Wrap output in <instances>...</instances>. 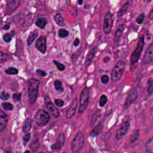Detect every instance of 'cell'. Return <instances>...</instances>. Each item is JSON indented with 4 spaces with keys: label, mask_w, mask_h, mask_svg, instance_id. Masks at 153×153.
Returning <instances> with one entry per match:
<instances>
[{
    "label": "cell",
    "mask_w": 153,
    "mask_h": 153,
    "mask_svg": "<svg viewBox=\"0 0 153 153\" xmlns=\"http://www.w3.org/2000/svg\"><path fill=\"white\" fill-rule=\"evenodd\" d=\"M10 24L9 23H7L4 25V26L3 27V30H8V29H10Z\"/></svg>",
    "instance_id": "47"
},
{
    "label": "cell",
    "mask_w": 153,
    "mask_h": 153,
    "mask_svg": "<svg viewBox=\"0 0 153 153\" xmlns=\"http://www.w3.org/2000/svg\"><path fill=\"white\" fill-rule=\"evenodd\" d=\"M55 104L59 108L64 106L65 105L64 101L62 99H55Z\"/></svg>",
    "instance_id": "39"
},
{
    "label": "cell",
    "mask_w": 153,
    "mask_h": 153,
    "mask_svg": "<svg viewBox=\"0 0 153 153\" xmlns=\"http://www.w3.org/2000/svg\"><path fill=\"white\" fill-rule=\"evenodd\" d=\"M5 72L8 75H16L19 73V70L14 67H9L5 70Z\"/></svg>",
    "instance_id": "30"
},
{
    "label": "cell",
    "mask_w": 153,
    "mask_h": 153,
    "mask_svg": "<svg viewBox=\"0 0 153 153\" xmlns=\"http://www.w3.org/2000/svg\"><path fill=\"white\" fill-rule=\"evenodd\" d=\"M152 138H150L147 142L145 143V151L147 152H153V145H152Z\"/></svg>",
    "instance_id": "28"
},
{
    "label": "cell",
    "mask_w": 153,
    "mask_h": 153,
    "mask_svg": "<svg viewBox=\"0 0 153 153\" xmlns=\"http://www.w3.org/2000/svg\"><path fill=\"white\" fill-rule=\"evenodd\" d=\"M130 127V118L129 117L126 116L120 124V126L117 131L115 139L117 141H120L123 139L126 134L128 133Z\"/></svg>",
    "instance_id": "3"
},
{
    "label": "cell",
    "mask_w": 153,
    "mask_h": 153,
    "mask_svg": "<svg viewBox=\"0 0 153 153\" xmlns=\"http://www.w3.org/2000/svg\"><path fill=\"white\" fill-rule=\"evenodd\" d=\"M65 141V137L64 133H60L57 138L55 143L51 146V150H59L64 146Z\"/></svg>",
    "instance_id": "15"
},
{
    "label": "cell",
    "mask_w": 153,
    "mask_h": 153,
    "mask_svg": "<svg viewBox=\"0 0 153 153\" xmlns=\"http://www.w3.org/2000/svg\"><path fill=\"white\" fill-rule=\"evenodd\" d=\"M31 138V133L30 132H27L25 133V135L23 137V145L26 146L27 143H28L30 139Z\"/></svg>",
    "instance_id": "35"
},
{
    "label": "cell",
    "mask_w": 153,
    "mask_h": 153,
    "mask_svg": "<svg viewBox=\"0 0 153 153\" xmlns=\"http://www.w3.org/2000/svg\"><path fill=\"white\" fill-rule=\"evenodd\" d=\"M50 120L49 113L43 110H38L34 116V121L38 126L43 127L47 124Z\"/></svg>",
    "instance_id": "4"
},
{
    "label": "cell",
    "mask_w": 153,
    "mask_h": 153,
    "mask_svg": "<svg viewBox=\"0 0 153 153\" xmlns=\"http://www.w3.org/2000/svg\"><path fill=\"white\" fill-rule=\"evenodd\" d=\"M130 7V3L129 1H127L126 3H124L122 7L120 8L119 11L117 13V17L118 18H120L122 16H123L129 10V8Z\"/></svg>",
    "instance_id": "22"
},
{
    "label": "cell",
    "mask_w": 153,
    "mask_h": 153,
    "mask_svg": "<svg viewBox=\"0 0 153 153\" xmlns=\"http://www.w3.org/2000/svg\"><path fill=\"white\" fill-rule=\"evenodd\" d=\"M20 4L21 1H16V0H10V1H8L7 3L5 14L6 15L11 14L20 5Z\"/></svg>",
    "instance_id": "12"
},
{
    "label": "cell",
    "mask_w": 153,
    "mask_h": 153,
    "mask_svg": "<svg viewBox=\"0 0 153 153\" xmlns=\"http://www.w3.org/2000/svg\"><path fill=\"white\" fill-rule=\"evenodd\" d=\"M89 89L86 86L83 88L80 95L78 114L83 113L86 110L89 102Z\"/></svg>",
    "instance_id": "7"
},
{
    "label": "cell",
    "mask_w": 153,
    "mask_h": 153,
    "mask_svg": "<svg viewBox=\"0 0 153 153\" xmlns=\"http://www.w3.org/2000/svg\"><path fill=\"white\" fill-rule=\"evenodd\" d=\"M38 147H39V142H38V139H36L33 140L30 145V148L32 151L35 152L38 148Z\"/></svg>",
    "instance_id": "31"
},
{
    "label": "cell",
    "mask_w": 153,
    "mask_h": 153,
    "mask_svg": "<svg viewBox=\"0 0 153 153\" xmlns=\"http://www.w3.org/2000/svg\"><path fill=\"white\" fill-rule=\"evenodd\" d=\"M59 37L61 38H64L69 35V32L65 29H60L58 32Z\"/></svg>",
    "instance_id": "34"
},
{
    "label": "cell",
    "mask_w": 153,
    "mask_h": 153,
    "mask_svg": "<svg viewBox=\"0 0 153 153\" xmlns=\"http://www.w3.org/2000/svg\"><path fill=\"white\" fill-rule=\"evenodd\" d=\"M104 119L99 123L94 128V129L92 130L91 133V137H97V135H99L103 130L104 129Z\"/></svg>",
    "instance_id": "18"
},
{
    "label": "cell",
    "mask_w": 153,
    "mask_h": 153,
    "mask_svg": "<svg viewBox=\"0 0 153 153\" xmlns=\"http://www.w3.org/2000/svg\"><path fill=\"white\" fill-rule=\"evenodd\" d=\"M124 26L123 24H120L118 26L117 28L115 34L114 35V38H113V41L114 44H117L118 43L120 40V38L122 36L123 32L124 31Z\"/></svg>",
    "instance_id": "16"
},
{
    "label": "cell",
    "mask_w": 153,
    "mask_h": 153,
    "mask_svg": "<svg viewBox=\"0 0 153 153\" xmlns=\"http://www.w3.org/2000/svg\"><path fill=\"white\" fill-rule=\"evenodd\" d=\"M53 62H54V64L56 65L57 68L60 71H63L65 70V66L64 64H62V63L59 62V61H57V60H53Z\"/></svg>",
    "instance_id": "36"
},
{
    "label": "cell",
    "mask_w": 153,
    "mask_h": 153,
    "mask_svg": "<svg viewBox=\"0 0 153 153\" xmlns=\"http://www.w3.org/2000/svg\"><path fill=\"white\" fill-rule=\"evenodd\" d=\"M36 72H37V73L38 74L42 77H46V75H47L46 72L43 71V70H41V69H37V70H36Z\"/></svg>",
    "instance_id": "44"
},
{
    "label": "cell",
    "mask_w": 153,
    "mask_h": 153,
    "mask_svg": "<svg viewBox=\"0 0 153 153\" xmlns=\"http://www.w3.org/2000/svg\"><path fill=\"white\" fill-rule=\"evenodd\" d=\"M22 97V93H14L13 95V99L15 101H19Z\"/></svg>",
    "instance_id": "42"
},
{
    "label": "cell",
    "mask_w": 153,
    "mask_h": 153,
    "mask_svg": "<svg viewBox=\"0 0 153 153\" xmlns=\"http://www.w3.org/2000/svg\"><path fill=\"white\" fill-rule=\"evenodd\" d=\"M28 97L29 102L31 105H34L38 95V90L40 86V81L36 78H30L28 83Z\"/></svg>",
    "instance_id": "1"
},
{
    "label": "cell",
    "mask_w": 153,
    "mask_h": 153,
    "mask_svg": "<svg viewBox=\"0 0 153 153\" xmlns=\"http://www.w3.org/2000/svg\"><path fill=\"white\" fill-rule=\"evenodd\" d=\"M126 63L123 60H119L114 67L111 73V80L113 82H117L119 81L125 70Z\"/></svg>",
    "instance_id": "2"
},
{
    "label": "cell",
    "mask_w": 153,
    "mask_h": 153,
    "mask_svg": "<svg viewBox=\"0 0 153 153\" xmlns=\"http://www.w3.org/2000/svg\"><path fill=\"white\" fill-rule=\"evenodd\" d=\"M144 43H145L144 37H143V36H142V37L139 40V41L135 49H134V50L132 52V55H131L130 62H131L132 65L135 64L136 63H137L138 61L139 60L141 57V55L143 46H144Z\"/></svg>",
    "instance_id": "5"
},
{
    "label": "cell",
    "mask_w": 153,
    "mask_h": 153,
    "mask_svg": "<svg viewBox=\"0 0 153 153\" xmlns=\"http://www.w3.org/2000/svg\"><path fill=\"white\" fill-rule=\"evenodd\" d=\"M44 102L46 107L49 110L50 113L53 115V117H55V118H58L60 116V112L57 108L53 104L49 96H45Z\"/></svg>",
    "instance_id": "10"
},
{
    "label": "cell",
    "mask_w": 153,
    "mask_h": 153,
    "mask_svg": "<svg viewBox=\"0 0 153 153\" xmlns=\"http://www.w3.org/2000/svg\"><path fill=\"white\" fill-rule=\"evenodd\" d=\"M54 20L55 22L60 26H65V22L64 18L62 16L60 13H56L55 16H54Z\"/></svg>",
    "instance_id": "23"
},
{
    "label": "cell",
    "mask_w": 153,
    "mask_h": 153,
    "mask_svg": "<svg viewBox=\"0 0 153 153\" xmlns=\"http://www.w3.org/2000/svg\"><path fill=\"white\" fill-rule=\"evenodd\" d=\"M83 3V0H78V4H79V5H82V4Z\"/></svg>",
    "instance_id": "48"
},
{
    "label": "cell",
    "mask_w": 153,
    "mask_h": 153,
    "mask_svg": "<svg viewBox=\"0 0 153 153\" xmlns=\"http://www.w3.org/2000/svg\"><path fill=\"white\" fill-rule=\"evenodd\" d=\"M35 47L41 53L45 54L47 51L46 38L44 36H41L35 43Z\"/></svg>",
    "instance_id": "13"
},
{
    "label": "cell",
    "mask_w": 153,
    "mask_h": 153,
    "mask_svg": "<svg viewBox=\"0 0 153 153\" xmlns=\"http://www.w3.org/2000/svg\"><path fill=\"white\" fill-rule=\"evenodd\" d=\"M96 51V47H93L87 54V56L86 59V62H85V65L86 67L91 65V64L92 63L95 56Z\"/></svg>",
    "instance_id": "19"
},
{
    "label": "cell",
    "mask_w": 153,
    "mask_h": 153,
    "mask_svg": "<svg viewBox=\"0 0 153 153\" xmlns=\"http://www.w3.org/2000/svg\"><path fill=\"white\" fill-rule=\"evenodd\" d=\"M101 82L104 84H106L108 83L109 82V80H110V78L108 77V75H106V74H104L103 75H102L101 78Z\"/></svg>",
    "instance_id": "40"
},
{
    "label": "cell",
    "mask_w": 153,
    "mask_h": 153,
    "mask_svg": "<svg viewBox=\"0 0 153 153\" xmlns=\"http://www.w3.org/2000/svg\"><path fill=\"white\" fill-rule=\"evenodd\" d=\"M108 102V97L105 95H102L99 99V105L100 107H104Z\"/></svg>",
    "instance_id": "32"
},
{
    "label": "cell",
    "mask_w": 153,
    "mask_h": 153,
    "mask_svg": "<svg viewBox=\"0 0 153 153\" xmlns=\"http://www.w3.org/2000/svg\"><path fill=\"white\" fill-rule=\"evenodd\" d=\"M25 152H30V151H28V150H27V151H25Z\"/></svg>",
    "instance_id": "49"
},
{
    "label": "cell",
    "mask_w": 153,
    "mask_h": 153,
    "mask_svg": "<svg viewBox=\"0 0 153 153\" xmlns=\"http://www.w3.org/2000/svg\"><path fill=\"white\" fill-rule=\"evenodd\" d=\"M139 135H140V132L139 130H137L134 132L130 138V142L132 144H135L138 143L139 140Z\"/></svg>",
    "instance_id": "25"
},
{
    "label": "cell",
    "mask_w": 153,
    "mask_h": 153,
    "mask_svg": "<svg viewBox=\"0 0 153 153\" xmlns=\"http://www.w3.org/2000/svg\"><path fill=\"white\" fill-rule=\"evenodd\" d=\"M47 19L46 17H43L38 18L35 22L36 26L40 29H44L45 28V26H46V25H47Z\"/></svg>",
    "instance_id": "21"
},
{
    "label": "cell",
    "mask_w": 153,
    "mask_h": 153,
    "mask_svg": "<svg viewBox=\"0 0 153 153\" xmlns=\"http://www.w3.org/2000/svg\"><path fill=\"white\" fill-rule=\"evenodd\" d=\"M31 127H32V121L30 117H28L25 120L23 123V128H22L23 132L24 133L29 132L31 129Z\"/></svg>",
    "instance_id": "24"
},
{
    "label": "cell",
    "mask_w": 153,
    "mask_h": 153,
    "mask_svg": "<svg viewBox=\"0 0 153 153\" xmlns=\"http://www.w3.org/2000/svg\"><path fill=\"white\" fill-rule=\"evenodd\" d=\"M153 92V79L150 78L148 80V88H147V93L148 96H151Z\"/></svg>",
    "instance_id": "29"
},
{
    "label": "cell",
    "mask_w": 153,
    "mask_h": 153,
    "mask_svg": "<svg viewBox=\"0 0 153 153\" xmlns=\"http://www.w3.org/2000/svg\"><path fill=\"white\" fill-rule=\"evenodd\" d=\"M54 87H55L56 91L59 92H63L64 91V87H63L62 83L59 80H56L54 82Z\"/></svg>",
    "instance_id": "27"
},
{
    "label": "cell",
    "mask_w": 153,
    "mask_h": 153,
    "mask_svg": "<svg viewBox=\"0 0 153 153\" xmlns=\"http://www.w3.org/2000/svg\"><path fill=\"white\" fill-rule=\"evenodd\" d=\"M114 19L112 13L110 12H108L105 16L103 30L105 34H109L112 30L113 26Z\"/></svg>",
    "instance_id": "8"
},
{
    "label": "cell",
    "mask_w": 153,
    "mask_h": 153,
    "mask_svg": "<svg viewBox=\"0 0 153 153\" xmlns=\"http://www.w3.org/2000/svg\"><path fill=\"white\" fill-rule=\"evenodd\" d=\"M1 105L3 108V109L6 111H12L13 109V105L10 102H3L1 104Z\"/></svg>",
    "instance_id": "33"
},
{
    "label": "cell",
    "mask_w": 153,
    "mask_h": 153,
    "mask_svg": "<svg viewBox=\"0 0 153 153\" xmlns=\"http://www.w3.org/2000/svg\"><path fill=\"white\" fill-rule=\"evenodd\" d=\"M80 44V40L78 38H76L74 41V45L75 47H78Z\"/></svg>",
    "instance_id": "45"
},
{
    "label": "cell",
    "mask_w": 153,
    "mask_h": 153,
    "mask_svg": "<svg viewBox=\"0 0 153 153\" xmlns=\"http://www.w3.org/2000/svg\"><path fill=\"white\" fill-rule=\"evenodd\" d=\"M8 122V116L3 110L0 111V132L3 131L6 128Z\"/></svg>",
    "instance_id": "17"
},
{
    "label": "cell",
    "mask_w": 153,
    "mask_h": 153,
    "mask_svg": "<svg viewBox=\"0 0 153 153\" xmlns=\"http://www.w3.org/2000/svg\"><path fill=\"white\" fill-rule=\"evenodd\" d=\"M8 58V56L7 54L3 53V51L1 52V62L3 63L4 62H5Z\"/></svg>",
    "instance_id": "43"
},
{
    "label": "cell",
    "mask_w": 153,
    "mask_h": 153,
    "mask_svg": "<svg viewBox=\"0 0 153 153\" xmlns=\"http://www.w3.org/2000/svg\"><path fill=\"white\" fill-rule=\"evenodd\" d=\"M101 114V111L99 110H97L95 112V113L92 115L91 122H90V125H91V127H93L97 119L100 117Z\"/></svg>",
    "instance_id": "26"
},
{
    "label": "cell",
    "mask_w": 153,
    "mask_h": 153,
    "mask_svg": "<svg viewBox=\"0 0 153 153\" xmlns=\"http://www.w3.org/2000/svg\"><path fill=\"white\" fill-rule=\"evenodd\" d=\"M38 35V31L37 30H35L30 32V35H28V39H27V45H28V46H31V45L33 43L35 40L37 38Z\"/></svg>",
    "instance_id": "20"
},
{
    "label": "cell",
    "mask_w": 153,
    "mask_h": 153,
    "mask_svg": "<svg viewBox=\"0 0 153 153\" xmlns=\"http://www.w3.org/2000/svg\"><path fill=\"white\" fill-rule=\"evenodd\" d=\"M84 136L82 132H78L71 143V150L74 153L78 152L82 150L84 144Z\"/></svg>",
    "instance_id": "6"
},
{
    "label": "cell",
    "mask_w": 153,
    "mask_h": 153,
    "mask_svg": "<svg viewBox=\"0 0 153 153\" xmlns=\"http://www.w3.org/2000/svg\"><path fill=\"white\" fill-rule=\"evenodd\" d=\"M78 106V99L77 97H75L73 103L71 105L66 113V117L67 119H71L73 117L76 113Z\"/></svg>",
    "instance_id": "14"
},
{
    "label": "cell",
    "mask_w": 153,
    "mask_h": 153,
    "mask_svg": "<svg viewBox=\"0 0 153 153\" xmlns=\"http://www.w3.org/2000/svg\"><path fill=\"white\" fill-rule=\"evenodd\" d=\"M138 94L137 88L133 87L128 92L127 98L124 105V109H128L133 103L135 102L138 98Z\"/></svg>",
    "instance_id": "9"
},
{
    "label": "cell",
    "mask_w": 153,
    "mask_h": 153,
    "mask_svg": "<svg viewBox=\"0 0 153 153\" xmlns=\"http://www.w3.org/2000/svg\"><path fill=\"white\" fill-rule=\"evenodd\" d=\"M3 38L5 43H10L12 38V35L10 33H7L4 35Z\"/></svg>",
    "instance_id": "41"
},
{
    "label": "cell",
    "mask_w": 153,
    "mask_h": 153,
    "mask_svg": "<svg viewBox=\"0 0 153 153\" xmlns=\"http://www.w3.org/2000/svg\"><path fill=\"white\" fill-rule=\"evenodd\" d=\"M0 97H1V99L3 101H7L10 98V95L6 93L5 91H2L1 93V95H0Z\"/></svg>",
    "instance_id": "38"
},
{
    "label": "cell",
    "mask_w": 153,
    "mask_h": 153,
    "mask_svg": "<svg viewBox=\"0 0 153 153\" xmlns=\"http://www.w3.org/2000/svg\"><path fill=\"white\" fill-rule=\"evenodd\" d=\"M110 59H111V58H110V56H105V57L103 58V61H104V62H105V63H108V62L110 60Z\"/></svg>",
    "instance_id": "46"
},
{
    "label": "cell",
    "mask_w": 153,
    "mask_h": 153,
    "mask_svg": "<svg viewBox=\"0 0 153 153\" xmlns=\"http://www.w3.org/2000/svg\"><path fill=\"white\" fill-rule=\"evenodd\" d=\"M144 19H145V13H142L139 16L137 17V18L136 19V22L138 24L141 25L143 22Z\"/></svg>",
    "instance_id": "37"
},
{
    "label": "cell",
    "mask_w": 153,
    "mask_h": 153,
    "mask_svg": "<svg viewBox=\"0 0 153 153\" xmlns=\"http://www.w3.org/2000/svg\"><path fill=\"white\" fill-rule=\"evenodd\" d=\"M153 61V44L151 43L147 47L144 57L143 58L142 64L148 65L151 64Z\"/></svg>",
    "instance_id": "11"
}]
</instances>
